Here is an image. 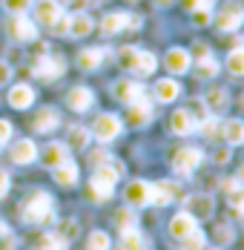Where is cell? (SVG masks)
Masks as SVG:
<instances>
[{"instance_id": "f546056e", "label": "cell", "mask_w": 244, "mask_h": 250, "mask_svg": "<svg viewBox=\"0 0 244 250\" xmlns=\"http://www.w3.org/2000/svg\"><path fill=\"white\" fill-rule=\"evenodd\" d=\"M121 250H144V239L135 227L121 230Z\"/></svg>"}, {"instance_id": "74e56055", "label": "cell", "mask_w": 244, "mask_h": 250, "mask_svg": "<svg viewBox=\"0 0 244 250\" xmlns=\"http://www.w3.org/2000/svg\"><path fill=\"white\" fill-rule=\"evenodd\" d=\"M216 72H219V63H216L210 55H204V58L198 61V75L201 78H213Z\"/></svg>"}, {"instance_id": "6da1fadb", "label": "cell", "mask_w": 244, "mask_h": 250, "mask_svg": "<svg viewBox=\"0 0 244 250\" xmlns=\"http://www.w3.org/2000/svg\"><path fill=\"white\" fill-rule=\"evenodd\" d=\"M123 167L118 164V161H106V164H101L95 170V175H92V181H89V196L95 201H106L109 196H112V190H115V181L121 178Z\"/></svg>"}, {"instance_id": "f35d334b", "label": "cell", "mask_w": 244, "mask_h": 250, "mask_svg": "<svg viewBox=\"0 0 244 250\" xmlns=\"http://www.w3.org/2000/svg\"><path fill=\"white\" fill-rule=\"evenodd\" d=\"M213 21V9H193V23L195 26H207Z\"/></svg>"}, {"instance_id": "8992f818", "label": "cell", "mask_w": 244, "mask_h": 250, "mask_svg": "<svg viewBox=\"0 0 244 250\" xmlns=\"http://www.w3.org/2000/svg\"><path fill=\"white\" fill-rule=\"evenodd\" d=\"M201 150H195V147H184V150H178L175 155H172V170L178 175H190L201 164Z\"/></svg>"}, {"instance_id": "836d02e7", "label": "cell", "mask_w": 244, "mask_h": 250, "mask_svg": "<svg viewBox=\"0 0 244 250\" xmlns=\"http://www.w3.org/2000/svg\"><path fill=\"white\" fill-rule=\"evenodd\" d=\"M86 248L89 250H109L112 248V242H109V236H106L103 230H92L89 239H86Z\"/></svg>"}, {"instance_id": "680465c9", "label": "cell", "mask_w": 244, "mask_h": 250, "mask_svg": "<svg viewBox=\"0 0 244 250\" xmlns=\"http://www.w3.org/2000/svg\"><path fill=\"white\" fill-rule=\"evenodd\" d=\"M242 3H244V0H242Z\"/></svg>"}, {"instance_id": "ee69618b", "label": "cell", "mask_w": 244, "mask_h": 250, "mask_svg": "<svg viewBox=\"0 0 244 250\" xmlns=\"http://www.w3.org/2000/svg\"><path fill=\"white\" fill-rule=\"evenodd\" d=\"M216 239H219L221 245H227V242H233V230L227 225H219L216 227Z\"/></svg>"}, {"instance_id": "b9f144b4", "label": "cell", "mask_w": 244, "mask_h": 250, "mask_svg": "<svg viewBox=\"0 0 244 250\" xmlns=\"http://www.w3.org/2000/svg\"><path fill=\"white\" fill-rule=\"evenodd\" d=\"M216 121H213V118H204V121H198V132H201V135H207V138H213V135H216Z\"/></svg>"}, {"instance_id": "7402d4cb", "label": "cell", "mask_w": 244, "mask_h": 250, "mask_svg": "<svg viewBox=\"0 0 244 250\" xmlns=\"http://www.w3.org/2000/svg\"><path fill=\"white\" fill-rule=\"evenodd\" d=\"M52 175H55L58 187H75V184H78V164L63 161V164H58V167L52 170Z\"/></svg>"}, {"instance_id": "4dcf8cb0", "label": "cell", "mask_w": 244, "mask_h": 250, "mask_svg": "<svg viewBox=\"0 0 244 250\" xmlns=\"http://www.w3.org/2000/svg\"><path fill=\"white\" fill-rule=\"evenodd\" d=\"M224 190H227V201H230V207L244 210V187H242V184L227 181V184H224Z\"/></svg>"}, {"instance_id": "4fadbf2b", "label": "cell", "mask_w": 244, "mask_h": 250, "mask_svg": "<svg viewBox=\"0 0 244 250\" xmlns=\"http://www.w3.org/2000/svg\"><path fill=\"white\" fill-rule=\"evenodd\" d=\"M184 207H187V213H190L193 219H207V216H213V199L204 196V193L190 196V199L184 201Z\"/></svg>"}, {"instance_id": "277c9868", "label": "cell", "mask_w": 244, "mask_h": 250, "mask_svg": "<svg viewBox=\"0 0 244 250\" xmlns=\"http://www.w3.org/2000/svg\"><path fill=\"white\" fill-rule=\"evenodd\" d=\"M121 118L118 115H112V112H103V115H98L95 118V124H92V135H95L101 144H109L112 138H118L121 135Z\"/></svg>"}, {"instance_id": "ba28073f", "label": "cell", "mask_w": 244, "mask_h": 250, "mask_svg": "<svg viewBox=\"0 0 244 250\" xmlns=\"http://www.w3.org/2000/svg\"><path fill=\"white\" fill-rule=\"evenodd\" d=\"M242 23H244V9L239 3H227L219 12V18H216V26L221 32H236Z\"/></svg>"}, {"instance_id": "e575fe53", "label": "cell", "mask_w": 244, "mask_h": 250, "mask_svg": "<svg viewBox=\"0 0 244 250\" xmlns=\"http://www.w3.org/2000/svg\"><path fill=\"white\" fill-rule=\"evenodd\" d=\"M63 239H58V233H43L41 239H38V245H35V250H63Z\"/></svg>"}, {"instance_id": "2e32d148", "label": "cell", "mask_w": 244, "mask_h": 250, "mask_svg": "<svg viewBox=\"0 0 244 250\" xmlns=\"http://www.w3.org/2000/svg\"><path fill=\"white\" fill-rule=\"evenodd\" d=\"M9 104H12L15 109H29V106L35 104V89H32L29 83H15V86L9 89Z\"/></svg>"}, {"instance_id": "d6a6232c", "label": "cell", "mask_w": 244, "mask_h": 250, "mask_svg": "<svg viewBox=\"0 0 244 250\" xmlns=\"http://www.w3.org/2000/svg\"><path fill=\"white\" fill-rule=\"evenodd\" d=\"M227 69L233 75H244V46H236V49L227 55Z\"/></svg>"}, {"instance_id": "f907efd6", "label": "cell", "mask_w": 244, "mask_h": 250, "mask_svg": "<svg viewBox=\"0 0 244 250\" xmlns=\"http://www.w3.org/2000/svg\"><path fill=\"white\" fill-rule=\"evenodd\" d=\"M227 158H230V150H219L216 152V164H224Z\"/></svg>"}, {"instance_id": "d6986e66", "label": "cell", "mask_w": 244, "mask_h": 250, "mask_svg": "<svg viewBox=\"0 0 244 250\" xmlns=\"http://www.w3.org/2000/svg\"><path fill=\"white\" fill-rule=\"evenodd\" d=\"M35 155H38V147H35L32 138H20V141L12 144V161L15 164H32Z\"/></svg>"}, {"instance_id": "91938a15", "label": "cell", "mask_w": 244, "mask_h": 250, "mask_svg": "<svg viewBox=\"0 0 244 250\" xmlns=\"http://www.w3.org/2000/svg\"><path fill=\"white\" fill-rule=\"evenodd\" d=\"M118 250H121V248H118Z\"/></svg>"}, {"instance_id": "681fc988", "label": "cell", "mask_w": 244, "mask_h": 250, "mask_svg": "<svg viewBox=\"0 0 244 250\" xmlns=\"http://www.w3.org/2000/svg\"><path fill=\"white\" fill-rule=\"evenodd\" d=\"M106 161H109V155H106L103 150L92 152V164H98V167H101V164H106Z\"/></svg>"}, {"instance_id": "7c38bea8", "label": "cell", "mask_w": 244, "mask_h": 250, "mask_svg": "<svg viewBox=\"0 0 244 250\" xmlns=\"http://www.w3.org/2000/svg\"><path fill=\"white\" fill-rule=\"evenodd\" d=\"M190 63H193V61H190V52L187 49H178V46H175V49H170L164 55V66L170 69L172 75H184V72L190 69Z\"/></svg>"}, {"instance_id": "ac0fdd59", "label": "cell", "mask_w": 244, "mask_h": 250, "mask_svg": "<svg viewBox=\"0 0 244 250\" xmlns=\"http://www.w3.org/2000/svg\"><path fill=\"white\" fill-rule=\"evenodd\" d=\"M66 104H69V109H75V112H86V109L95 104V95H92V89H86V86H75L72 92L66 95Z\"/></svg>"}, {"instance_id": "4316f807", "label": "cell", "mask_w": 244, "mask_h": 250, "mask_svg": "<svg viewBox=\"0 0 244 250\" xmlns=\"http://www.w3.org/2000/svg\"><path fill=\"white\" fill-rule=\"evenodd\" d=\"M101 61H103V49H83L78 55V66L81 69H86V72H92L101 66Z\"/></svg>"}, {"instance_id": "60d3db41", "label": "cell", "mask_w": 244, "mask_h": 250, "mask_svg": "<svg viewBox=\"0 0 244 250\" xmlns=\"http://www.w3.org/2000/svg\"><path fill=\"white\" fill-rule=\"evenodd\" d=\"M190 115H193V121H204L207 118V106H204V101H195V104H190V109H187Z\"/></svg>"}, {"instance_id": "db71d44e", "label": "cell", "mask_w": 244, "mask_h": 250, "mask_svg": "<svg viewBox=\"0 0 244 250\" xmlns=\"http://www.w3.org/2000/svg\"><path fill=\"white\" fill-rule=\"evenodd\" d=\"M239 181H242V184H244V164H242V167H239Z\"/></svg>"}, {"instance_id": "816d5d0a", "label": "cell", "mask_w": 244, "mask_h": 250, "mask_svg": "<svg viewBox=\"0 0 244 250\" xmlns=\"http://www.w3.org/2000/svg\"><path fill=\"white\" fill-rule=\"evenodd\" d=\"M6 81H9V66L0 63V83H6Z\"/></svg>"}, {"instance_id": "cb8c5ba5", "label": "cell", "mask_w": 244, "mask_h": 250, "mask_svg": "<svg viewBox=\"0 0 244 250\" xmlns=\"http://www.w3.org/2000/svg\"><path fill=\"white\" fill-rule=\"evenodd\" d=\"M170 129L175 132V135H190V132L195 129L193 115H190L187 109H175V112H172V118H170Z\"/></svg>"}, {"instance_id": "52a82bcc", "label": "cell", "mask_w": 244, "mask_h": 250, "mask_svg": "<svg viewBox=\"0 0 244 250\" xmlns=\"http://www.w3.org/2000/svg\"><path fill=\"white\" fill-rule=\"evenodd\" d=\"M181 196V187L175 181H158V184H149V204L155 207H167L172 199Z\"/></svg>"}, {"instance_id": "30bf717a", "label": "cell", "mask_w": 244, "mask_h": 250, "mask_svg": "<svg viewBox=\"0 0 244 250\" xmlns=\"http://www.w3.org/2000/svg\"><path fill=\"white\" fill-rule=\"evenodd\" d=\"M32 15H35V26H52L61 15H63V9H61L58 0H38Z\"/></svg>"}, {"instance_id": "83f0119b", "label": "cell", "mask_w": 244, "mask_h": 250, "mask_svg": "<svg viewBox=\"0 0 244 250\" xmlns=\"http://www.w3.org/2000/svg\"><path fill=\"white\" fill-rule=\"evenodd\" d=\"M227 101H230V95H227L221 86H213V89H207V95H204V106H207V109H224Z\"/></svg>"}, {"instance_id": "603a6c76", "label": "cell", "mask_w": 244, "mask_h": 250, "mask_svg": "<svg viewBox=\"0 0 244 250\" xmlns=\"http://www.w3.org/2000/svg\"><path fill=\"white\" fill-rule=\"evenodd\" d=\"M61 124V115L52 109V106H46V109H41L38 115H35V121H32V129L35 132H52L55 126Z\"/></svg>"}, {"instance_id": "8d00e7d4", "label": "cell", "mask_w": 244, "mask_h": 250, "mask_svg": "<svg viewBox=\"0 0 244 250\" xmlns=\"http://www.w3.org/2000/svg\"><path fill=\"white\" fill-rule=\"evenodd\" d=\"M75 236H78V222H75V219H66V222H61V225H58V239L72 242Z\"/></svg>"}, {"instance_id": "3957f363", "label": "cell", "mask_w": 244, "mask_h": 250, "mask_svg": "<svg viewBox=\"0 0 244 250\" xmlns=\"http://www.w3.org/2000/svg\"><path fill=\"white\" fill-rule=\"evenodd\" d=\"M52 210H55L52 196H49L46 190H38V193L29 196V201L23 204V219L29 225H46V222H52V216H55Z\"/></svg>"}, {"instance_id": "1f68e13d", "label": "cell", "mask_w": 244, "mask_h": 250, "mask_svg": "<svg viewBox=\"0 0 244 250\" xmlns=\"http://www.w3.org/2000/svg\"><path fill=\"white\" fill-rule=\"evenodd\" d=\"M89 129L86 126H72L69 129V147H75V150H83L86 144H89Z\"/></svg>"}, {"instance_id": "d4e9b609", "label": "cell", "mask_w": 244, "mask_h": 250, "mask_svg": "<svg viewBox=\"0 0 244 250\" xmlns=\"http://www.w3.org/2000/svg\"><path fill=\"white\" fill-rule=\"evenodd\" d=\"M92 32V18L89 15H69V26H66V35H72V38H86Z\"/></svg>"}, {"instance_id": "f6af8a7d", "label": "cell", "mask_w": 244, "mask_h": 250, "mask_svg": "<svg viewBox=\"0 0 244 250\" xmlns=\"http://www.w3.org/2000/svg\"><path fill=\"white\" fill-rule=\"evenodd\" d=\"M184 6L187 9H213L216 0H184Z\"/></svg>"}, {"instance_id": "7bdbcfd3", "label": "cell", "mask_w": 244, "mask_h": 250, "mask_svg": "<svg viewBox=\"0 0 244 250\" xmlns=\"http://www.w3.org/2000/svg\"><path fill=\"white\" fill-rule=\"evenodd\" d=\"M66 26H69V15H61V18L49 26V29H52L55 35H66Z\"/></svg>"}, {"instance_id": "5bb4252c", "label": "cell", "mask_w": 244, "mask_h": 250, "mask_svg": "<svg viewBox=\"0 0 244 250\" xmlns=\"http://www.w3.org/2000/svg\"><path fill=\"white\" fill-rule=\"evenodd\" d=\"M195 222H198V219H193L187 210H184V213H178V216H172V222H170V236L181 242L184 236H190L193 230H198V225H195Z\"/></svg>"}, {"instance_id": "44dd1931", "label": "cell", "mask_w": 244, "mask_h": 250, "mask_svg": "<svg viewBox=\"0 0 244 250\" xmlns=\"http://www.w3.org/2000/svg\"><path fill=\"white\" fill-rule=\"evenodd\" d=\"M123 199H126V204H132V207L149 204V184H146V181H132V184L123 190Z\"/></svg>"}, {"instance_id": "e0dca14e", "label": "cell", "mask_w": 244, "mask_h": 250, "mask_svg": "<svg viewBox=\"0 0 244 250\" xmlns=\"http://www.w3.org/2000/svg\"><path fill=\"white\" fill-rule=\"evenodd\" d=\"M149 118H152V106H149L144 98H138V101L129 104V109H126V121H129L132 126L149 124Z\"/></svg>"}, {"instance_id": "ffe728a7", "label": "cell", "mask_w": 244, "mask_h": 250, "mask_svg": "<svg viewBox=\"0 0 244 250\" xmlns=\"http://www.w3.org/2000/svg\"><path fill=\"white\" fill-rule=\"evenodd\" d=\"M41 161L46 164L49 170H55L58 164H63V161H69V147L66 144H58V141H52L46 150H43V155H41Z\"/></svg>"}, {"instance_id": "9a60e30c", "label": "cell", "mask_w": 244, "mask_h": 250, "mask_svg": "<svg viewBox=\"0 0 244 250\" xmlns=\"http://www.w3.org/2000/svg\"><path fill=\"white\" fill-rule=\"evenodd\" d=\"M112 95L123 104H132V101L144 98V86L138 83V81H118L115 86H112Z\"/></svg>"}, {"instance_id": "bcb514c9", "label": "cell", "mask_w": 244, "mask_h": 250, "mask_svg": "<svg viewBox=\"0 0 244 250\" xmlns=\"http://www.w3.org/2000/svg\"><path fill=\"white\" fill-rule=\"evenodd\" d=\"M9 138H12V124H9L6 118H0V147H3Z\"/></svg>"}, {"instance_id": "ab89813d", "label": "cell", "mask_w": 244, "mask_h": 250, "mask_svg": "<svg viewBox=\"0 0 244 250\" xmlns=\"http://www.w3.org/2000/svg\"><path fill=\"white\" fill-rule=\"evenodd\" d=\"M3 6H6L9 12H15V15H23L26 9L32 6V0H3Z\"/></svg>"}, {"instance_id": "5b68a950", "label": "cell", "mask_w": 244, "mask_h": 250, "mask_svg": "<svg viewBox=\"0 0 244 250\" xmlns=\"http://www.w3.org/2000/svg\"><path fill=\"white\" fill-rule=\"evenodd\" d=\"M6 29H9V35H12V41H20V43L38 41V26H35V21H29L23 15H15Z\"/></svg>"}, {"instance_id": "c3c4849f", "label": "cell", "mask_w": 244, "mask_h": 250, "mask_svg": "<svg viewBox=\"0 0 244 250\" xmlns=\"http://www.w3.org/2000/svg\"><path fill=\"white\" fill-rule=\"evenodd\" d=\"M9 184H12V181H9V173H6V170H0V199H6Z\"/></svg>"}, {"instance_id": "7a4b0ae2", "label": "cell", "mask_w": 244, "mask_h": 250, "mask_svg": "<svg viewBox=\"0 0 244 250\" xmlns=\"http://www.w3.org/2000/svg\"><path fill=\"white\" fill-rule=\"evenodd\" d=\"M118 61H121L123 69L135 72L138 78L152 75V72H155V66H158V61H155V55H152V52H141V49H135V46L121 49V52H118Z\"/></svg>"}, {"instance_id": "7dc6e473", "label": "cell", "mask_w": 244, "mask_h": 250, "mask_svg": "<svg viewBox=\"0 0 244 250\" xmlns=\"http://www.w3.org/2000/svg\"><path fill=\"white\" fill-rule=\"evenodd\" d=\"M115 219H118V225H121V230H126V227H132V213H129V210H121V213H118Z\"/></svg>"}, {"instance_id": "f5cc1de1", "label": "cell", "mask_w": 244, "mask_h": 250, "mask_svg": "<svg viewBox=\"0 0 244 250\" xmlns=\"http://www.w3.org/2000/svg\"><path fill=\"white\" fill-rule=\"evenodd\" d=\"M3 236H9V227H6V222H0V239Z\"/></svg>"}, {"instance_id": "6f0895ef", "label": "cell", "mask_w": 244, "mask_h": 250, "mask_svg": "<svg viewBox=\"0 0 244 250\" xmlns=\"http://www.w3.org/2000/svg\"><path fill=\"white\" fill-rule=\"evenodd\" d=\"M242 104H244V98H242Z\"/></svg>"}, {"instance_id": "9c48e42d", "label": "cell", "mask_w": 244, "mask_h": 250, "mask_svg": "<svg viewBox=\"0 0 244 250\" xmlns=\"http://www.w3.org/2000/svg\"><path fill=\"white\" fill-rule=\"evenodd\" d=\"M141 21L135 18V15H126V12H112V15H106L103 21H101V29L106 32V35H115V32H121V29H138Z\"/></svg>"}, {"instance_id": "484cf974", "label": "cell", "mask_w": 244, "mask_h": 250, "mask_svg": "<svg viewBox=\"0 0 244 250\" xmlns=\"http://www.w3.org/2000/svg\"><path fill=\"white\" fill-rule=\"evenodd\" d=\"M178 95H181V86H178L172 78H164V81L155 83V98L161 101V104H170V101H175Z\"/></svg>"}, {"instance_id": "11a10c76", "label": "cell", "mask_w": 244, "mask_h": 250, "mask_svg": "<svg viewBox=\"0 0 244 250\" xmlns=\"http://www.w3.org/2000/svg\"><path fill=\"white\" fill-rule=\"evenodd\" d=\"M158 3H161V6H170L172 0H158Z\"/></svg>"}, {"instance_id": "d590c367", "label": "cell", "mask_w": 244, "mask_h": 250, "mask_svg": "<svg viewBox=\"0 0 244 250\" xmlns=\"http://www.w3.org/2000/svg\"><path fill=\"white\" fill-rule=\"evenodd\" d=\"M181 250H204V233L193 230L190 236H184L181 239Z\"/></svg>"}, {"instance_id": "8fae6325", "label": "cell", "mask_w": 244, "mask_h": 250, "mask_svg": "<svg viewBox=\"0 0 244 250\" xmlns=\"http://www.w3.org/2000/svg\"><path fill=\"white\" fill-rule=\"evenodd\" d=\"M32 72H35V78L52 81V78H61L63 72H66V63H63L61 58H41V61H35Z\"/></svg>"}, {"instance_id": "9f6ffc18", "label": "cell", "mask_w": 244, "mask_h": 250, "mask_svg": "<svg viewBox=\"0 0 244 250\" xmlns=\"http://www.w3.org/2000/svg\"><path fill=\"white\" fill-rule=\"evenodd\" d=\"M213 250H219V248H213Z\"/></svg>"}, {"instance_id": "f1b7e54d", "label": "cell", "mask_w": 244, "mask_h": 250, "mask_svg": "<svg viewBox=\"0 0 244 250\" xmlns=\"http://www.w3.org/2000/svg\"><path fill=\"white\" fill-rule=\"evenodd\" d=\"M221 132H224V141H227L230 147L244 141V124L242 121H227V124L221 126Z\"/></svg>"}]
</instances>
